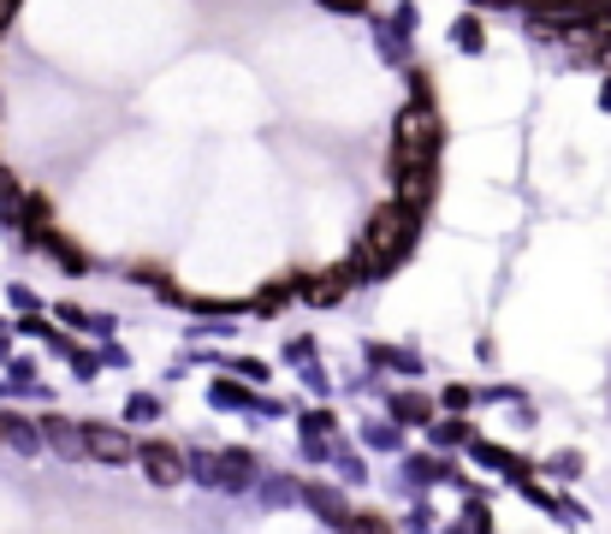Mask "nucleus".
<instances>
[{
	"label": "nucleus",
	"instance_id": "nucleus-6",
	"mask_svg": "<svg viewBox=\"0 0 611 534\" xmlns=\"http://www.w3.org/2000/svg\"><path fill=\"white\" fill-rule=\"evenodd\" d=\"M344 285H351V262L333 268V273H315V280H309L303 291H309L315 303H339V298H344Z\"/></svg>",
	"mask_w": 611,
	"mask_h": 534
},
{
	"label": "nucleus",
	"instance_id": "nucleus-5",
	"mask_svg": "<svg viewBox=\"0 0 611 534\" xmlns=\"http://www.w3.org/2000/svg\"><path fill=\"white\" fill-rule=\"evenodd\" d=\"M143 457V470H149V481H161V487H172V481L184 475V457L172 452V445H149V452H137Z\"/></svg>",
	"mask_w": 611,
	"mask_h": 534
},
{
	"label": "nucleus",
	"instance_id": "nucleus-8",
	"mask_svg": "<svg viewBox=\"0 0 611 534\" xmlns=\"http://www.w3.org/2000/svg\"><path fill=\"white\" fill-rule=\"evenodd\" d=\"M12 12H19V0H0V24H12Z\"/></svg>",
	"mask_w": 611,
	"mask_h": 534
},
{
	"label": "nucleus",
	"instance_id": "nucleus-3",
	"mask_svg": "<svg viewBox=\"0 0 611 534\" xmlns=\"http://www.w3.org/2000/svg\"><path fill=\"white\" fill-rule=\"evenodd\" d=\"M78 445H83V452H90L96 463H131V457H137L131 434H119V427H83Z\"/></svg>",
	"mask_w": 611,
	"mask_h": 534
},
{
	"label": "nucleus",
	"instance_id": "nucleus-1",
	"mask_svg": "<svg viewBox=\"0 0 611 534\" xmlns=\"http://www.w3.org/2000/svg\"><path fill=\"white\" fill-rule=\"evenodd\" d=\"M415 232H422V209H410V202H387V209H374L369 238H362L351 273H369V280L392 273L398 262H404V250L415 244Z\"/></svg>",
	"mask_w": 611,
	"mask_h": 534
},
{
	"label": "nucleus",
	"instance_id": "nucleus-2",
	"mask_svg": "<svg viewBox=\"0 0 611 534\" xmlns=\"http://www.w3.org/2000/svg\"><path fill=\"white\" fill-rule=\"evenodd\" d=\"M433 143H440V119H433L428 101H410V108L398 113V167L433 161Z\"/></svg>",
	"mask_w": 611,
	"mask_h": 534
},
{
	"label": "nucleus",
	"instance_id": "nucleus-4",
	"mask_svg": "<svg viewBox=\"0 0 611 534\" xmlns=\"http://www.w3.org/2000/svg\"><path fill=\"white\" fill-rule=\"evenodd\" d=\"M428 197H433V161H404V167H398V202L422 209Z\"/></svg>",
	"mask_w": 611,
	"mask_h": 534
},
{
	"label": "nucleus",
	"instance_id": "nucleus-7",
	"mask_svg": "<svg viewBox=\"0 0 611 534\" xmlns=\"http://www.w3.org/2000/svg\"><path fill=\"white\" fill-rule=\"evenodd\" d=\"M321 7H333V12H362L369 0H321Z\"/></svg>",
	"mask_w": 611,
	"mask_h": 534
}]
</instances>
